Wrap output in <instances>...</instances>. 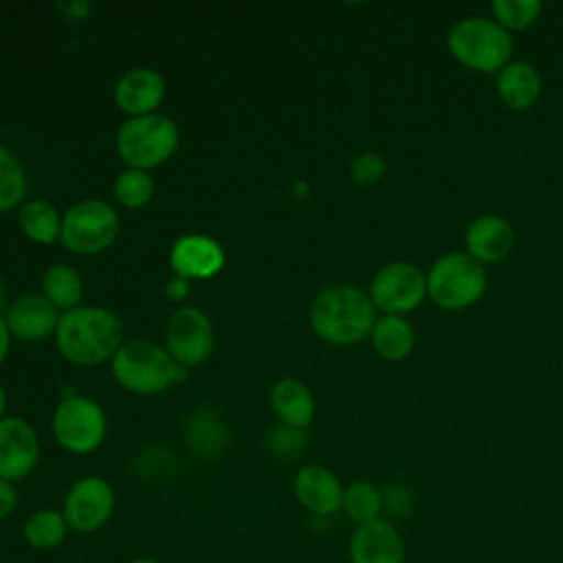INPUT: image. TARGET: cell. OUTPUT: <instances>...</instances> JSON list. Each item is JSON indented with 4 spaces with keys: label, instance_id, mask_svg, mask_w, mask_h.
<instances>
[{
    "label": "cell",
    "instance_id": "1",
    "mask_svg": "<svg viewBox=\"0 0 563 563\" xmlns=\"http://www.w3.org/2000/svg\"><path fill=\"white\" fill-rule=\"evenodd\" d=\"M55 345L75 365H99L123 345V323L108 308L79 306L59 317Z\"/></svg>",
    "mask_w": 563,
    "mask_h": 563
},
{
    "label": "cell",
    "instance_id": "2",
    "mask_svg": "<svg viewBox=\"0 0 563 563\" xmlns=\"http://www.w3.org/2000/svg\"><path fill=\"white\" fill-rule=\"evenodd\" d=\"M308 319L319 339L334 345H352L369 336L378 317L365 290L339 284L317 292Z\"/></svg>",
    "mask_w": 563,
    "mask_h": 563
},
{
    "label": "cell",
    "instance_id": "3",
    "mask_svg": "<svg viewBox=\"0 0 563 563\" xmlns=\"http://www.w3.org/2000/svg\"><path fill=\"white\" fill-rule=\"evenodd\" d=\"M114 380L132 394H158L187 376V367L176 363L167 347L134 339L123 343L110 361Z\"/></svg>",
    "mask_w": 563,
    "mask_h": 563
},
{
    "label": "cell",
    "instance_id": "4",
    "mask_svg": "<svg viewBox=\"0 0 563 563\" xmlns=\"http://www.w3.org/2000/svg\"><path fill=\"white\" fill-rule=\"evenodd\" d=\"M451 57L475 73H499L512 55V35L493 18L471 15L457 20L446 33Z\"/></svg>",
    "mask_w": 563,
    "mask_h": 563
},
{
    "label": "cell",
    "instance_id": "5",
    "mask_svg": "<svg viewBox=\"0 0 563 563\" xmlns=\"http://www.w3.org/2000/svg\"><path fill=\"white\" fill-rule=\"evenodd\" d=\"M486 292V271L466 251L440 255L427 273V297L442 310H464Z\"/></svg>",
    "mask_w": 563,
    "mask_h": 563
},
{
    "label": "cell",
    "instance_id": "6",
    "mask_svg": "<svg viewBox=\"0 0 563 563\" xmlns=\"http://www.w3.org/2000/svg\"><path fill=\"white\" fill-rule=\"evenodd\" d=\"M178 139L176 123L165 114L132 117L117 132V152L128 167L147 172L176 152Z\"/></svg>",
    "mask_w": 563,
    "mask_h": 563
},
{
    "label": "cell",
    "instance_id": "7",
    "mask_svg": "<svg viewBox=\"0 0 563 563\" xmlns=\"http://www.w3.org/2000/svg\"><path fill=\"white\" fill-rule=\"evenodd\" d=\"M119 235V216L106 200L88 198L73 205L62 218L59 242L73 253L95 255L112 246Z\"/></svg>",
    "mask_w": 563,
    "mask_h": 563
},
{
    "label": "cell",
    "instance_id": "8",
    "mask_svg": "<svg viewBox=\"0 0 563 563\" xmlns=\"http://www.w3.org/2000/svg\"><path fill=\"white\" fill-rule=\"evenodd\" d=\"M51 427L57 444L73 455L97 451L108 433V420L101 405L79 394L62 398L53 411Z\"/></svg>",
    "mask_w": 563,
    "mask_h": 563
},
{
    "label": "cell",
    "instance_id": "9",
    "mask_svg": "<svg viewBox=\"0 0 563 563\" xmlns=\"http://www.w3.org/2000/svg\"><path fill=\"white\" fill-rule=\"evenodd\" d=\"M369 299L383 314L402 317L427 297V273L411 262H389L369 282Z\"/></svg>",
    "mask_w": 563,
    "mask_h": 563
},
{
    "label": "cell",
    "instance_id": "10",
    "mask_svg": "<svg viewBox=\"0 0 563 563\" xmlns=\"http://www.w3.org/2000/svg\"><path fill=\"white\" fill-rule=\"evenodd\" d=\"M114 508V486L99 475H86L70 484L59 510L73 532L90 534L101 530L112 519Z\"/></svg>",
    "mask_w": 563,
    "mask_h": 563
},
{
    "label": "cell",
    "instance_id": "11",
    "mask_svg": "<svg viewBox=\"0 0 563 563\" xmlns=\"http://www.w3.org/2000/svg\"><path fill=\"white\" fill-rule=\"evenodd\" d=\"M165 345L169 356L185 365H200L213 350V325L196 306L178 308L165 325Z\"/></svg>",
    "mask_w": 563,
    "mask_h": 563
},
{
    "label": "cell",
    "instance_id": "12",
    "mask_svg": "<svg viewBox=\"0 0 563 563\" xmlns=\"http://www.w3.org/2000/svg\"><path fill=\"white\" fill-rule=\"evenodd\" d=\"M40 462V440L31 422L18 416L0 420V477L15 484L26 479Z\"/></svg>",
    "mask_w": 563,
    "mask_h": 563
},
{
    "label": "cell",
    "instance_id": "13",
    "mask_svg": "<svg viewBox=\"0 0 563 563\" xmlns=\"http://www.w3.org/2000/svg\"><path fill=\"white\" fill-rule=\"evenodd\" d=\"M347 556L350 563H405L407 545L400 530L380 517L354 528Z\"/></svg>",
    "mask_w": 563,
    "mask_h": 563
},
{
    "label": "cell",
    "instance_id": "14",
    "mask_svg": "<svg viewBox=\"0 0 563 563\" xmlns=\"http://www.w3.org/2000/svg\"><path fill=\"white\" fill-rule=\"evenodd\" d=\"M345 486L341 479L321 464H306L295 473L292 493L301 508L317 519H328L341 512Z\"/></svg>",
    "mask_w": 563,
    "mask_h": 563
},
{
    "label": "cell",
    "instance_id": "15",
    "mask_svg": "<svg viewBox=\"0 0 563 563\" xmlns=\"http://www.w3.org/2000/svg\"><path fill=\"white\" fill-rule=\"evenodd\" d=\"M169 264L178 277L209 279L222 271L224 251L220 242L209 235L187 233L174 242L169 251Z\"/></svg>",
    "mask_w": 563,
    "mask_h": 563
},
{
    "label": "cell",
    "instance_id": "16",
    "mask_svg": "<svg viewBox=\"0 0 563 563\" xmlns=\"http://www.w3.org/2000/svg\"><path fill=\"white\" fill-rule=\"evenodd\" d=\"M4 317L11 336L20 341H42L55 334L62 314L44 292H29L13 299Z\"/></svg>",
    "mask_w": 563,
    "mask_h": 563
},
{
    "label": "cell",
    "instance_id": "17",
    "mask_svg": "<svg viewBox=\"0 0 563 563\" xmlns=\"http://www.w3.org/2000/svg\"><path fill=\"white\" fill-rule=\"evenodd\" d=\"M464 246L479 264H497L510 255L515 246V229L501 216H479L466 227Z\"/></svg>",
    "mask_w": 563,
    "mask_h": 563
},
{
    "label": "cell",
    "instance_id": "18",
    "mask_svg": "<svg viewBox=\"0 0 563 563\" xmlns=\"http://www.w3.org/2000/svg\"><path fill=\"white\" fill-rule=\"evenodd\" d=\"M165 99V79L152 68H132L114 86V103L132 117L154 114Z\"/></svg>",
    "mask_w": 563,
    "mask_h": 563
},
{
    "label": "cell",
    "instance_id": "19",
    "mask_svg": "<svg viewBox=\"0 0 563 563\" xmlns=\"http://www.w3.org/2000/svg\"><path fill=\"white\" fill-rule=\"evenodd\" d=\"M495 90L499 101L510 110L532 108L543 90L541 73L530 62H508L495 77Z\"/></svg>",
    "mask_w": 563,
    "mask_h": 563
},
{
    "label": "cell",
    "instance_id": "20",
    "mask_svg": "<svg viewBox=\"0 0 563 563\" xmlns=\"http://www.w3.org/2000/svg\"><path fill=\"white\" fill-rule=\"evenodd\" d=\"M271 407L282 424L306 429L314 418L312 391L297 378H282L271 389Z\"/></svg>",
    "mask_w": 563,
    "mask_h": 563
},
{
    "label": "cell",
    "instance_id": "21",
    "mask_svg": "<svg viewBox=\"0 0 563 563\" xmlns=\"http://www.w3.org/2000/svg\"><path fill=\"white\" fill-rule=\"evenodd\" d=\"M376 354L385 361H402L413 352L416 334L405 317L383 314L376 319L369 332Z\"/></svg>",
    "mask_w": 563,
    "mask_h": 563
},
{
    "label": "cell",
    "instance_id": "22",
    "mask_svg": "<svg viewBox=\"0 0 563 563\" xmlns=\"http://www.w3.org/2000/svg\"><path fill=\"white\" fill-rule=\"evenodd\" d=\"M68 532V521L57 508L33 510L22 523V537L26 545L37 552H51L59 548L66 541Z\"/></svg>",
    "mask_w": 563,
    "mask_h": 563
},
{
    "label": "cell",
    "instance_id": "23",
    "mask_svg": "<svg viewBox=\"0 0 563 563\" xmlns=\"http://www.w3.org/2000/svg\"><path fill=\"white\" fill-rule=\"evenodd\" d=\"M42 290L44 297L57 308V310H75L81 306V295H84V284L79 273L62 262L51 264L44 271L42 277Z\"/></svg>",
    "mask_w": 563,
    "mask_h": 563
},
{
    "label": "cell",
    "instance_id": "24",
    "mask_svg": "<svg viewBox=\"0 0 563 563\" xmlns=\"http://www.w3.org/2000/svg\"><path fill=\"white\" fill-rule=\"evenodd\" d=\"M18 224L22 233L37 244H53L62 233V218L57 209L46 200H29L20 207Z\"/></svg>",
    "mask_w": 563,
    "mask_h": 563
},
{
    "label": "cell",
    "instance_id": "25",
    "mask_svg": "<svg viewBox=\"0 0 563 563\" xmlns=\"http://www.w3.org/2000/svg\"><path fill=\"white\" fill-rule=\"evenodd\" d=\"M341 510L354 526L376 521L385 510V495L376 484L367 479H356L345 486Z\"/></svg>",
    "mask_w": 563,
    "mask_h": 563
},
{
    "label": "cell",
    "instance_id": "26",
    "mask_svg": "<svg viewBox=\"0 0 563 563\" xmlns=\"http://www.w3.org/2000/svg\"><path fill=\"white\" fill-rule=\"evenodd\" d=\"M189 444L205 455H213L227 444V429L213 409H200L187 424Z\"/></svg>",
    "mask_w": 563,
    "mask_h": 563
},
{
    "label": "cell",
    "instance_id": "27",
    "mask_svg": "<svg viewBox=\"0 0 563 563\" xmlns=\"http://www.w3.org/2000/svg\"><path fill=\"white\" fill-rule=\"evenodd\" d=\"M26 172L22 163L0 145V211H9L24 200Z\"/></svg>",
    "mask_w": 563,
    "mask_h": 563
},
{
    "label": "cell",
    "instance_id": "28",
    "mask_svg": "<svg viewBox=\"0 0 563 563\" xmlns=\"http://www.w3.org/2000/svg\"><path fill=\"white\" fill-rule=\"evenodd\" d=\"M541 9L543 4L539 0H493L490 2L493 20L499 26H504L508 33L532 26Z\"/></svg>",
    "mask_w": 563,
    "mask_h": 563
},
{
    "label": "cell",
    "instance_id": "29",
    "mask_svg": "<svg viewBox=\"0 0 563 563\" xmlns=\"http://www.w3.org/2000/svg\"><path fill=\"white\" fill-rule=\"evenodd\" d=\"M112 191H114V198L119 200V205H123L128 209H141L143 205L150 202V198L154 194V180L143 169L125 167L114 178Z\"/></svg>",
    "mask_w": 563,
    "mask_h": 563
},
{
    "label": "cell",
    "instance_id": "30",
    "mask_svg": "<svg viewBox=\"0 0 563 563\" xmlns=\"http://www.w3.org/2000/svg\"><path fill=\"white\" fill-rule=\"evenodd\" d=\"M385 172H387V161L378 152H363L350 165V178L361 187L378 183L385 176Z\"/></svg>",
    "mask_w": 563,
    "mask_h": 563
},
{
    "label": "cell",
    "instance_id": "31",
    "mask_svg": "<svg viewBox=\"0 0 563 563\" xmlns=\"http://www.w3.org/2000/svg\"><path fill=\"white\" fill-rule=\"evenodd\" d=\"M268 444L277 455H295L301 451V446L306 444V433L303 429H295L288 424H279L271 431L268 435Z\"/></svg>",
    "mask_w": 563,
    "mask_h": 563
},
{
    "label": "cell",
    "instance_id": "32",
    "mask_svg": "<svg viewBox=\"0 0 563 563\" xmlns=\"http://www.w3.org/2000/svg\"><path fill=\"white\" fill-rule=\"evenodd\" d=\"M18 508V490L15 484L0 477V521L13 515Z\"/></svg>",
    "mask_w": 563,
    "mask_h": 563
},
{
    "label": "cell",
    "instance_id": "33",
    "mask_svg": "<svg viewBox=\"0 0 563 563\" xmlns=\"http://www.w3.org/2000/svg\"><path fill=\"white\" fill-rule=\"evenodd\" d=\"M57 9H59L66 18H70V20H84V18H88V15H90V11H92L90 2H86V0L59 2V4H57Z\"/></svg>",
    "mask_w": 563,
    "mask_h": 563
},
{
    "label": "cell",
    "instance_id": "34",
    "mask_svg": "<svg viewBox=\"0 0 563 563\" xmlns=\"http://www.w3.org/2000/svg\"><path fill=\"white\" fill-rule=\"evenodd\" d=\"M165 295L167 299L172 301H183L187 295H189V279L185 277H172L167 284H165Z\"/></svg>",
    "mask_w": 563,
    "mask_h": 563
},
{
    "label": "cell",
    "instance_id": "35",
    "mask_svg": "<svg viewBox=\"0 0 563 563\" xmlns=\"http://www.w3.org/2000/svg\"><path fill=\"white\" fill-rule=\"evenodd\" d=\"M9 345H11V332L7 325V317L0 312V363L9 356Z\"/></svg>",
    "mask_w": 563,
    "mask_h": 563
},
{
    "label": "cell",
    "instance_id": "36",
    "mask_svg": "<svg viewBox=\"0 0 563 563\" xmlns=\"http://www.w3.org/2000/svg\"><path fill=\"white\" fill-rule=\"evenodd\" d=\"M128 563H163V561H158V559H154V556H134V559H130Z\"/></svg>",
    "mask_w": 563,
    "mask_h": 563
},
{
    "label": "cell",
    "instance_id": "37",
    "mask_svg": "<svg viewBox=\"0 0 563 563\" xmlns=\"http://www.w3.org/2000/svg\"><path fill=\"white\" fill-rule=\"evenodd\" d=\"M4 407H7V391H4V387L0 385V420L4 418Z\"/></svg>",
    "mask_w": 563,
    "mask_h": 563
},
{
    "label": "cell",
    "instance_id": "38",
    "mask_svg": "<svg viewBox=\"0 0 563 563\" xmlns=\"http://www.w3.org/2000/svg\"><path fill=\"white\" fill-rule=\"evenodd\" d=\"M4 303V284L0 282V306Z\"/></svg>",
    "mask_w": 563,
    "mask_h": 563
}]
</instances>
